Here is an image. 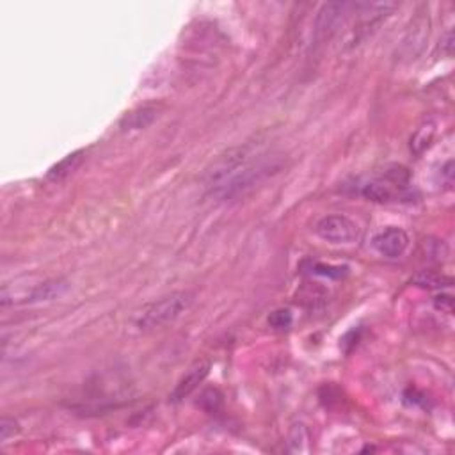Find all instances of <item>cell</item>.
<instances>
[{"mask_svg":"<svg viewBox=\"0 0 455 455\" xmlns=\"http://www.w3.org/2000/svg\"><path fill=\"white\" fill-rule=\"evenodd\" d=\"M441 177L445 178L447 185L454 184V161H448L447 164L441 167Z\"/></svg>","mask_w":455,"mask_h":455,"instance_id":"obj_19","label":"cell"},{"mask_svg":"<svg viewBox=\"0 0 455 455\" xmlns=\"http://www.w3.org/2000/svg\"><path fill=\"white\" fill-rule=\"evenodd\" d=\"M269 326L272 329H288L292 326V322H294V317H292V311L287 310V308H279V310H274L267 318Z\"/></svg>","mask_w":455,"mask_h":455,"instance_id":"obj_15","label":"cell"},{"mask_svg":"<svg viewBox=\"0 0 455 455\" xmlns=\"http://www.w3.org/2000/svg\"><path fill=\"white\" fill-rule=\"evenodd\" d=\"M308 441H310V434H308L306 427H304L302 424L294 425L290 434H288V445H290V450L292 452L308 450Z\"/></svg>","mask_w":455,"mask_h":455,"instance_id":"obj_14","label":"cell"},{"mask_svg":"<svg viewBox=\"0 0 455 455\" xmlns=\"http://www.w3.org/2000/svg\"><path fill=\"white\" fill-rule=\"evenodd\" d=\"M361 194L365 200L373 201V203H389L395 197V191H393L391 184L381 180H373L363 185Z\"/></svg>","mask_w":455,"mask_h":455,"instance_id":"obj_10","label":"cell"},{"mask_svg":"<svg viewBox=\"0 0 455 455\" xmlns=\"http://www.w3.org/2000/svg\"><path fill=\"white\" fill-rule=\"evenodd\" d=\"M443 47L447 48V54L452 55V47H454V36H452V32H447V36H445Z\"/></svg>","mask_w":455,"mask_h":455,"instance_id":"obj_20","label":"cell"},{"mask_svg":"<svg viewBox=\"0 0 455 455\" xmlns=\"http://www.w3.org/2000/svg\"><path fill=\"white\" fill-rule=\"evenodd\" d=\"M194 294L193 292H173L157 301L149 302L142 310H139L134 317V324L141 331H151L164 327L177 318H180L188 308L193 306Z\"/></svg>","mask_w":455,"mask_h":455,"instance_id":"obj_2","label":"cell"},{"mask_svg":"<svg viewBox=\"0 0 455 455\" xmlns=\"http://www.w3.org/2000/svg\"><path fill=\"white\" fill-rule=\"evenodd\" d=\"M155 118H157V109H155V107H142V109L126 114L125 118L121 119V128L125 130V132L126 130L146 128Z\"/></svg>","mask_w":455,"mask_h":455,"instance_id":"obj_11","label":"cell"},{"mask_svg":"<svg viewBox=\"0 0 455 455\" xmlns=\"http://www.w3.org/2000/svg\"><path fill=\"white\" fill-rule=\"evenodd\" d=\"M82 161H84V149L73 151V154H70L68 157H64L63 161L57 162V164L52 165V167L48 169L47 180H50V181L64 180V178L70 177V174L73 173L75 169H77L80 164H82Z\"/></svg>","mask_w":455,"mask_h":455,"instance_id":"obj_9","label":"cell"},{"mask_svg":"<svg viewBox=\"0 0 455 455\" xmlns=\"http://www.w3.org/2000/svg\"><path fill=\"white\" fill-rule=\"evenodd\" d=\"M223 393L219 391L217 388H208L204 389L203 393L200 395V401H197V405H200L203 411L210 412V415H214V412H219L221 408H223Z\"/></svg>","mask_w":455,"mask_h":455,"instance_id":"obj_13","label":"cell"},{"mask_svg":"<svg viewBox=\"0 0 455 455\" xmlns=\"http://www.w3.org/2000/svg\"><path fill=\"white\" fill-rule=\"evenodd\" d=\"M409 235L405 233V230L398 226H388L382 232L377 233L373 237L372 244L375 251L379 255L386 256V258H398L404 255L409 248Z\"/></svg>","mask_w":455,"mask_h":455,"instance_id":"obj_5","label":"cell"},{"mask_svg":"<svg viewBox=\"0 0 455 455\" xmlns=\"http://www.w3.org/2000/svg\"><path fill=\"white\" fill-rule=\"evenodd\" d=\"M20 432V425L15 418H9V416H4L0 420V443H6L8 440H11L13 435Z\"/></svg>","mask_w":455,"mask_h":455,"instance_id":"obj_16","label":"cell"},{"mask_svg":"<svg viewBox=\"0 0 455 455\" xmlns=\"http://www.w3.org/2000/svg\"><path fill=\"white\" fill-rule=\"evenodd\" d=\"M208 372H210V363L208 361L194 363V365L187 370V373L177 382L174 389L171 391V395H169V401L181 402L185 401L187 396L193 395V393L200 388L201 382L207 379Z\"/></svg>","mask_w":455,"mask_h":455,"instance_id":"obj_6","label":"cell"},{"mask_svg":"<svg viewBox=\"0 0 455 455\" xmlns=\"http://www.w3.org/2000/svg\"><path fill=\"white\" fill-rule=\"evenodd\" d=\"M354 9V2H327L320 8L315 18L313 40L315 43H326L334 34L340 32V29L350 20Z\"/></svg>","mask_w":455,"mask_h":455,"instance_id":"obj_3","label":"cell"},{"mask_svg":"<svg viewBox=\"0 0 455 455\" xmlns=\"http://www.w3.org/2000/svg\"><path fill=\"white\" fill-rule=\"evenodd\" d=\"M283 169V157L260 154L251 146L226 149L204 169L203 181L210 196L217 200H235L255 188Z\"/></svg>","mask_w":455,"mask_h":455,"instance_id":"obj_1","label":"cell"},{"mask_svg":"<svg viewBox=\"0 0 455 455\" xmlns=\"http://www.w3.org/2000/svg\"><path fill=\"white\" fill-rule=\"evenodd\" d=\"M68 281L66 279H48V281L40 283L36 285L29 294L24 295L22 302H29V304H34V302H47L54 301V299L61 297L64 292L68 290Z\"/></svg>","mask_w":455,"mask_h":455,"instance_id":"obj_7","label":"cell"},{"mask_svg":"<svg viewBox=\"0 0 455 455\" xmlns=\"http://www.w3.org/2000/svg\"><path fill=\"white\" fill-rule=\"evenodd\" d=\"M315 233L329 244H354L359 239V226L349 216L333 214L318 221Z\"/></svg>","mask_w":455,"mask_h":455,"instance_id":"obj_4","label":"cell"},{"mask_svg":"<svg viewBox=\"0 0 455 455\" xmlns=\"http://www.w3.org/2000/svg\"><path fill=\"white\" fill-rule=\"evenodd\" d=\"M415 285L428 288V290H443V288H450L454 285V279L450 276L441 274V272L424 271L415 278Z\"/></svg>","mask_w":455,"mask_h":455,"instance_id":"obj_12","label":"cell"},{"mask_svg":"<svg viewBox=\"0 0 455 455\" xmlns=\"http://www.w3.org/2000/svg\"><path fill=\"white\" fill-rule=\"evenodd\" d=\"M427 38H428L427 18H425V16H418V18H415L411 29H409L404 41H402V50L405 52L408 57H412V59H415V55L422 50V47H424Z\"/></svg>","mask_w":455,"mask_h":455,"instance_id":"obj_8","label":"cell"},{"mask_svg":"<svg viewBox=\"0 0 455 455\" xmlns=\"http://www.w3.org/2000/svg\"><path fill=\"white\" fill-rule=\"evenodd\" d=\"M434 306L443 313H454V297L450 294H440L434 297Z\"/></svg>","mask_w":455,"mask_h":455,"instance_id":"obj_18","label":"cell"},{"mask_svg":"<svg viewBox=\"0 0 455 455\" xmlns=\"http://www.w3.org/2000/svg\"><path fill=\"white\" fill-rule=\"evenodd\" d=\"M313 272L315 274L327 276V278L340 279L347 274V267H333V265H322V263H318V265L313 267Z\"/></svg>","mask_w":455,"mask_h":455,"instance_id":"obj_17","label":"cell"}]
</instances>
